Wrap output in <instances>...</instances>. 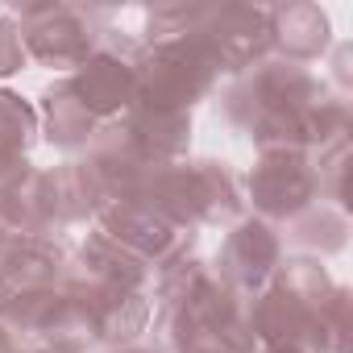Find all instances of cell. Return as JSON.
<instances>
[{
  "label": "cell",
  "instance_id": "cell-1",
  "mask_svg": "<svg viewBox=\"0 0 353 353\" xmlns=\"http://www.w3.org/2000/svg\"><path fill=\"white\" fill-rule=\"evenodd\" d=\"M21 63H26V46H21V34H17V26L0 21V75L17 71Z\"/></svg>",
  "mask_w": 353,
  "mask_h": 353
}]
</instances>
